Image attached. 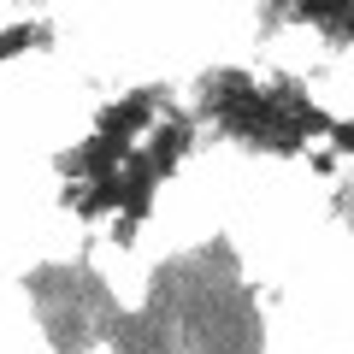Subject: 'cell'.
<instances>
[{
  "mask_svg": "<svg viewBox=\"0 0 354 354\" xmlns=\"http://www.w3.org/2000/svg\"><path fill=\"white\" fill-rule=\"evenodd\" d=\"M41 36H48V30H41V24H30V18L6 24V30H0V59H18V53H24L30 41H41Z\"/></svg>",
  "mask_w": 354,
  "mask_h": 354,
  "instance_id": "obj_2",
  "label": "cell"
},
{
  "mask_svg": "<svg viewBox=\"0 0 354 354\" xmlns=\"http://www.w3.org/2000/svg\"><path fill=\"white\" fill-rule=\"evenodd\" d=\"M330 148H337V160H354V118H337V130H330Z\"/></svg>",
  "mask_w": 354,
  "mask_h": 354,
  "instance_id": "obj_3",
  "label": "cell"
},
{
  "mask_svg": "<svg viewBox=\"0 0 354 354\" xmlns=\"http://www.w3.org/2000/svg\"><path fill=\"white\" fill-rule=\"evenodd\" d=\"M30 295L41 301V325H48L59 354H83L95 337H113L118 319H124L113 307V295L101 290V278L83 266H41L30 278Z\"/></svg>",
  "mask_w": 354,
  "mask_h": 354,
  "instance_id": "obj_1",
  "label": "cell"
}]
</instances>
